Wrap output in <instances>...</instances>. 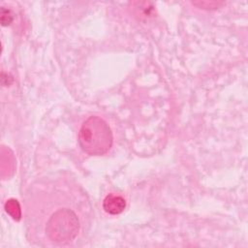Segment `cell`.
Listing matches in <instances>:
<instances>
[{"label": "cell", "instance_id": "cell-1", "mask_svg": "<svg viewBox=\"0 0 248 248\" xmlns=\"http://www.w3.org/2000/svg\"><path fill=\"white\" fill-rule=\"evenodd\" d=\"M27 239L40 247H71L87 235L92 208L89 199L68 173L32 182L23 195Z\"/></svg>", "mask_w": 248, "mask_h": 248}, {"label": "cell", "instance_id": "cell-2", "mask_svg": "<svg viewBox=\"0 0 248 248\" xmlns=\"http://www.w3.org/2000/svg\"><path fill=\"white\" fill-rule=\"evenodd\" d=\"M78 142L82 151L88 155H105L112 146V131L105 119L91 115L83 121L79 129Z\"/></svg>", "mask_w": 248, "mask_h": 248}, {"label": "cell", "instance_id": "cell-3", "mask_svg": "<svg viewBox=\"0 0 248 248\" xmlns=\"http://www.w3.org/2000/svg\"><path fill=\"white\" fill-rule=\"evenodd\" d=\"M105 211L110 215H117L123 212L126 207V200L120 194H108L103 202Z\"/></svg>", "mask_w": 248, "mask_h": 248}]
</instances>
